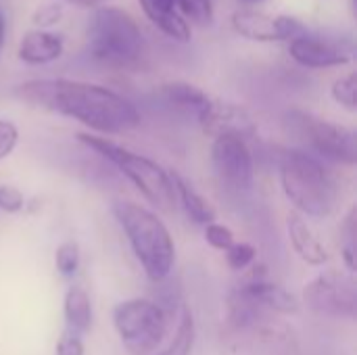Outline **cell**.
<instances>
[{
    "label": "cell",
    "mask_w": 357,
    "mask_h": 355,
    "mask_svg": "<svg viewBox=\"0 0 357 355\" xmlns=\"http://www.w3.org/2000/svg\"><path fill=\"white\" fill-rule=\"evenodd\" d=\"M19 98L71 117L100 134H123L140 126L138 109L121 94L75 80H33L17 88Z\"/></svg>",
    "instance_id": "obj_1"
},
{
    "label": "cell",
    "mask_w": 357,
    "mask_h": 355,
    "mask_svg": "<svg viewBox=\"0 0 357 355\" xmlns=\"http://www.w3.org/2000/svg\"><path fill=\"white\" fill-rule=\"evenodd\" d=\"M111 211L123 228L136 259L153 282L165 280L176 264V245L167 226L134 201H113Z\"/></svg>",
    "instance_id": "obj_2"
},
{
    "label": "cell",
    "mask_w": 357,
    "mask_h": 355,
    "mask_svg": "<svg viewBox=\"0 0 357 355\" xmlns=\"http://www.w3.org/2000/svg\"><path fill=\"white\" fill-rule=\"evenodd\" d=\"M280 180L284 195L301 213L312 218H326L335 209V182L314 155L299 149L282 151Z\"/></svg>",
    "instance_id": "obj_3"
},
{
    "label": "cell",
    "mask_w": 357,
    "mask_h": 355,
    "mask_svg": "<svg viewBox=\"0 0 357 355\" xmlns=\"http://www.w3.org/2000/svg\"><path fill=\"white\" fill-rule=\"evenodd\" d=\"M90 54L111 67H132L140 61L144 38L134 21L119 6H98L88 25Z\"/></svg>",
    "instance_id": "obj_4"
},
{
    "label": "cell",
    "mask_w": 357,
    "mask_h": 355,
    "mask_svg": "<svg viewBox=\"0 0 357 355\" xmlns=\"http://www.w3.org/2000/svg\"><path fill=\"white\" fill-rule=\"evenodd\" d=\"M77 140L100 157H105L107 161H111L155 207L163 211H172L176 207V190L169 172H165L157 161L138 155L121 144H115L105 136L77 134Z\"/></svg>",
    "instance_id": "obj_5"
},
{
    "label": "cell",
    "mask_w": 357,
    "mask_h": 355,
    "mask_svg": "<svg viewBox=\"0 0 357 355\" xmlns=\"http://www.w3.org/2000/svg\"><path fill=\"white\" fill-rule=\"evenodd\" d=\"M113 324L132 355H149L157 352L167 333V314L159 303L149 299H128L115 305Z\"/></svg>",
    "instance_id": "obj_6"
},
{
    "label": "cell",
    "mask_w": 357,
    "mask_h": 355,
    "mask_svg": "<svg viewBox=\"0 0 357 355\" xmlns=\"http://www.w3.org/2000/svg\"><path fill=\"white\" fill-rule=\"evenodd\" d=\"M289 121L299 138H303L318 155L343 165L357 163V138L351 128L320 119L303 111H293Z\"/></svg>",
    "instance_id": "obj_7"
},
{
    "label": "cell",
    "mask_w": 357,
    "mask_h": 355,
    "mask_svg": "<svg viewBox=\"0 0 357 355\" xmlns=\"http://www.w3.org/2000/svg\"><path fill=\"white\" fill-rule=\"evenodd\" d=\"M307 308L320 316L349 318L357 316V282L351 274L328 270L307 282L303 291Z\"/></svg>",
    "instance_id": "obj_8"
},
{
    "label": "cell",
    "mask_w": 357,
    "mask_h": 355,
    "mask_svg": "<svg viewBox=\"0 0 357 355\" xmlns=\"http://www.w3.org/2000/svg\"><path fill=\"white\" fill-rule=\"evenodd\" d=\"M211 163L218 178L232 190H249L255 178L253 155L247 140L238 136H218L211 144Z\"/></svg>",
    "instance_id": "obj_9"
},
{
    "label": "cell",
    "mask_w": 357,
    "mask_h": 355,
    "mask_svg": "<svg viewBox=\"0 0 357 355\" xmlns=\"http://www.w3.org/2000/svg\"><path fill=\"white\" fill-rule=\"evenodd\" d=\"M232 27L255 42H291L303 36V25L295 17L266 15L257 10H236L232 15Z\"/></svg>",
    "instance_id": "obj_10"
},
{
    "label": "cell",
    "mask_w": 357,
    "mask_h": 355,
    "mask_svg": "<svg viewBox=\"0 0 357 355\" xmlns=\"http://www.w3.org/2000/svg\"><path fill=\"white\" fill-rule=\"evenodd\" d=\"M199 123L205 134L211 138L218 136H238L247 140L249 136L255 134V123L251 115L232 103H222V100H209V105L197 115Z\"/></svg>",
    "instance_id": "obj_11"
},
{
    "label": "cell",
    "mask_w": 357,
    "mask_h": 355,
    "mask_svg": "<svg viewBox=\"0 0 357 355\" xmlns=\"http://www.w3.org/2000/svg\"><path fill=\"white\" fill-rule=\"evenodd\" d=\"M289 52L293 61L307 69H328V67H339L347 65L351 61V52L341 48L339 44L320 40V38H310V36H299L291 40Z\"/></svg>",
    "instance_id": "obj_12"
},
{
    "label": "cell",
    "mask_w": 357,
    "mask_h": 355,
    "mask_svg": "<svg viewBox=\"0 0 357 355\" xmlns=\"http://www.w3.org/2000/svg\"><path fill=\"white\" fill-rule=\"evenodd\" d=\"M19 59L27 65H46L63 54V40L44 29H31L21 38Z\"/></svg>",
    "instance_id": "obj_13"
},
{
    "label": "cell",
    "mask_w": 357,
    "mask_h": 355,
    "mask_svg": "<svg viewBox=\"0 0 357 355\" xmlns=\"http://www.w3.org/2000/svg\"><path fill=\"white\" fill-rule=\"evenodd\" d=\"M243 293L249 295L259 308L266 312H278V314H297L299 312V301L293 293L287 289L272 285L268 280H253V282H243L241 285Z\"/></svg>",
    "instance_id": "obj_14"
},
{
    "label": "cell",
    "mask_w": 357,
    "mask_h": 355,
    "mask_svg": "<svg viewBox=\"0 0 357 355\" xmlns=\"http://www.w3.org/2000/svg\"><path fill=\"white\" fill-rule=\"evenodd\" d=\"M169 178H172V184H174V190H176V201L182 203L186 216L195 222V224H201V226H207L215 220V209L213 205L195 190V186L180 174V172H169Z\"/></svg>",
    "instance_id": "obj_15"
},
{
    "label": "cell",
    "mask_w": 357,
    "mask_h": 355,
    "mask_svg": "<svg viewBox=\"0 0 357 355\" xmlns=\"http://www.w3.org/2000/svg\"><path fill=\"white\" fill-rule=\"evenodd\" d=\"M289 236H291L293 249L305 264H310V266L326 264V259H328L326 249L322 247V243L316 239V234L312 232V228L299 213L289 216Z\"/></svg>",
    "instance_id": "obj_16"
},
{
    "label": "cell",
    "mask_w": 357,
    "mask_h": 355,
    "mask_svg": "<svg viewBox=\"0 0 357 355\" xmlns=\"http://www.w3.org/2000/svg\"><path fill=\"white\" fill-rule=\"evenodd\" d=\"M63 314L67 322V331L82 335L88 333L92 326V303L88 293L82 287H71L65 295Z\"/></svg>",
    "instance_id": "obj_17"
},
{
    "label": "cell",
    "mask_w": 357,
    "mask_h": 355,
    "mask_svg": "<svg viewBox=\"0 0 357 355\" xmlns=\"http://www.w3.org/2000/svg\"><path fill=\"white\" fill-rule=\"evenodd\" d=\"M142 13L146 15V19L157 25V29H161L165 36L178 40V42H188L192 38V31H190V25L188 21L178 15L176 10H161V8H155L149 0H138Z\"/></svg>",
    "instance_id": "obj_18"
},
{
    "label": "cell",
    "mask_w": 357,
    "mask_h": 355,
    "mask_svg": "<svg viewBox=\"0 0 357 355\" xmlns=\"http://www.w3.org/2000/svg\"><path fill=\"white\" fill-rule=\"evenodd\" d=\"M163 96L167 98V103L180 107V109H188V111H195L197 115L209 105V96L207 92H203L201 88L192 86V84H186V82H169L161 88Z\"/></svg>",
    "instance_id": "obj_19"
},
{
    "label": "cell",
    "mask_w": 357,
    "mask_h": 355,
    "mask_svg": "<svg viewBox=\"0 0 357 355\" xmlns=\"http://www.w3.org/2000/svg\"><path fill=\"white\" fill-rule=\"evenodd\" d=\"M195 337H197L195 318H192L190 310H184L172 341L165 345V349H161L157 355H190L192 347H195Z\"/></svg>",
    "instance_id": "obj_20"
},
{
    "label": "cell",
    "mask_w": 357,
    "mask_h": 355,
    "mask_svg": "<svg viewBox=\"0 0 357 355\" xmlns=\"http://www.w3.org/2000/svg\"><path fill=\"white\" fill-rule=\"evenodd\" d=\"M54 266L61 276H73L79 268V247L73 241H65L54 251Z\"/></svg>",
    "instance_id": "obj_21"
},
{
    "label": "cell",
    "mask_w": 357,
    "mask_h": 355,
    "mask_svg": "<svg viewBox=\"0 0 357 355\" xmlns=\"http://www.w3.org/2000/svg\"><path fill=\"white\" fill-rule=\"evenodd\" d=\"M333 98L347 111L357 109V75L347 73L333 84Z\"/></svg>",
    "instance_id": "obj_22"
},
{
    "label": "cell",
    "mask_w": 357,
    "mask_h": 355,
    "mask_svg": "<svg viewBox=\"0 0 357 355\" xmlns=\"http://www.w3.org/2000/svg\"><path fill=\"white\" fill-rule=\"evenodd\" d=\"M356 222H357V211L356 207L347 213L345 218V224L341 228L343 236H345V243H343V259H345V266L349 272L356 270Z\"/></svg>",
    "instance_id": "obj_23"
},
{
    "label": "cell",
    "mask_w": 357,
    "mask_h": 355,
    "mask_svg": "<svg viewBox=\"0 0 357 355\" xmlns=\"http://www.w3.org/2000/svg\"><path fill=\"white\" fill-rule=\"evenodd\" d=\"M255 247L249 245V243H234L228 251H226V262L232 270L236 272H243L247 270L253 262H255Z\"/></svg>",
    "instance_id": "obj_24"
},
{
    "label": "cell",
    "mask_w": 357,
    "mask_h": 355,
    "mask_svg": "<svg viewBox=\"0 0 357 355\" xmlns=\"http://www.w3.org/2000/svg\"><path fill=\"white\" fill-rule=\"evenodd\" d=\"M205 241H207L213 249L226 253V251L234 245V232H232L228 226H224V224L211 222V224L205 226Z\"/></svg>",
    "instance_id": "obj_25"
},
{
    "label": "cell",
    "mask_w": 357,
    "mask_h": 355,
    "mask_svg": "<svg viewBox=\"0 0 357 355\" xmlns=\"http://www.w3.org/2000/svg\"><path fill=\"white\" fill-rule=\"evenodd\" d=\"M184 15L199 23H209L213 17V0H176Z\"/></svg>",
    "instance_id": "obj_26"
},
{
    "label": "cell",
    "mask_w": 357,
    "mask_h": 355,
    "mask_svg": "<svg viewBox=\"0 0 357 355\" xmlns=\"http://www.w3.org/2000/svg\"><path fill=\"white\" fill-rule=\"evenodd\" d=\"M25 205L23 192L17 186H0V209L6 213H19Z\"/></svg>",
    "instance_id": "obj_27"
},
{
    "label": "cell",
    "mask_w": 357,
    "mask_h": 355,
    "mask_svg": "<svg viewBox=\"0 0 357 355\" xmlns=\"http://www.w3.org/2000/svg\"><path fill=\"white\" fill-rule=\"evenodd\" d=\"M17 140H19V130H17V126L10 123V121L0 119V159L8 157V155L15 151Z\"/></svg>",
    "instance_id": "obj_28"
},
{
    "label": "cell",
    "mask_w": 357,
    "mask_h": 355,
    "mask_svg": "<svg viewBox=\"0 0 357 355\" xmlns=\"http://www.w3.org/2000/svg\"><path fill=\"white\" fill-rule=\"evenodd\" d=\"M63 19V8L59 4H44L33 13V23L38 27H52Z\"/></svg>",
    "instance_id": "obj_29"
},
{
    "label": "cell",
    "mask_w": 357,
    "mask_h": 355,
    "mask_svg": "<svg viewBox=\"0 0 357 355\" xmlns=\"http://www.w3.org/2000/svg\"><path fill=\"white\" fill-rule=\"evenodd\" d=\"M56 355H84L86 354V347H84V341L79 339V335L75 333H65L59 343H56Z\"/></svg>",
    "instance_id": "obj_30"
},
{
    "label": "cell",
    "mask_w": 357,
    "mask_h": 355,
    "mask_svg": "<svg viewBox=\"0 0 357 355\" xmlns=\"http://www.w3.org/2000/svg\"><path fill=\"white\" fill-rule=\"evenodd\" d=\"M67 2L77 4V6H86V8H98V6H102L105 2H109V0H67Z\"/></svg>",
    "instance_id": "obj_31"
},
{
    "label": "cell",
    "mask_w": 357,
    "mask_h": 355,
    "mask_svg": "<svg viewBox=\"0 0 357 355\" xmlns=\"http://www.w3.org/2000/svg\"><path fill=\"white\" fill-rule=\"evenodd\" d=\"M149 2L161 10H174V6H176V0H149Z\"/></svg>",
    "instance_id": "obj_32"
},
{
    "label": "cell",
    "mask_w": 357,
    "mask_h": 355,
    "mask_svg": "<svg viewBox=\"0 0 357 355\" xmlns=\"http://www.w3.org/2000/svg\"><path fill=\"white\" fill-rule=\"evenodd\" d=\"M4 40V21H2V15H0V44Z\"/></svg>",
    "instance_id": "obj_33"
},
{
    "label": "cell",
    "mask_w": 357,
    "mask_h": 355,
    "mask_svg": "<svg viewBox=\"0 0 357 355\" xmlns=\"http://www.w3.org/2000/svg\"><path fill=\"white\" fill-rule=\"evenodd\" d=\"M243 2H247V4H253V2H259V0H243Z\"/></svg>",
    "instance_id": "obj_34"
}]
</instances>
